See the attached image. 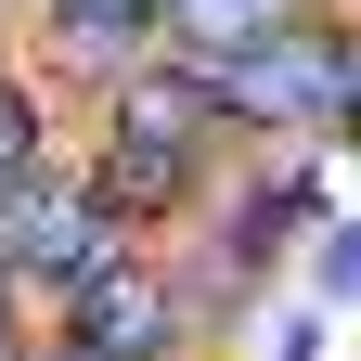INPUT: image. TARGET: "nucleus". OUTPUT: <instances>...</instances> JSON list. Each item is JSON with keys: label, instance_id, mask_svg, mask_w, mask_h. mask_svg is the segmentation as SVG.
Listing matches in <instances>:
<instances>
[{"label": "nucleus", "instance_id": "f257e3e1", "mask_svg": "<svg viewBox=\"0 0 361 361\" xmlns=\"http://www.w3.org/2000/svg\"><path fill=\"white\" fill-rule=\"evenodd\" d=\"M78 336H90V361H155V348L180 336V310H168V284L90 258V271H78Z\"/></svg>", "mask_w": 361, "mask_h": 361}, {"label": "nucleus", "instance_id": "f03ea898", "mask_svg": "<svg viewBox=\"0 0 361 361\" xmlns=\"http://www.w3.org/2000/svg\"><path fill=\"white\" fill-rule=\"evenodd\" d=\"M90 233H104V219H90L78 194H13V180H0V245H13L26 271H65V284H78V271L104 258Z\"/></svg>", "mask_w": 361, "mask_h": 361}, {"label": "nucleus", "instance_id": "7ed1b4c3", "mask_svg": "<svg viewBox=\"0 0 361 361\" xmlns=\"http://www.w3.org/2000/svg\"><path fill=\"white\" fill-rule=\"evenodd\" d=\"M233 90H245L258 116H323V104H348V78H336L323 52H271V65L245 52V78H233Z\"/></svg>", "mask_w": 361, "mask_h": 361}, {"label": "nucleus", "instance_id": "20e7f679", "mask_svg": "<svg viewBox=\"0 0 361 361\" xmlns=\"http://www.w3.org/2000/svg\"><path fill=\"white\" fill-rule=\"evenodd\" d=\"M180 155H194V142H155V129L116 116V207H168L180 194Z\"/></svg>", "mask_w": 361, "mask_h": 361}, {"label": "nucleus", "instance_id": "39448f33", "mask_svg": "<svg viewBox=\"0 0 361 361\" xmlns=\"http://www.w3.org/2000/svg\"><path fill=\"white\" fill-rule=\"evenodd\" d=\"M180 39H194V52H271V0H180Z\"/></svg>", "mask_w": 361, "mask_h": 361}, {"label": "nucleus", "instance_id": "423d86ee", "mask_svg": "<svg viewBox=\"0 0 361 361\" xmlns=\"http://www.w3.org/2000/svg\"><path fill=\"white\" fill-rule=\"evenodd\" d=\"M207 104H219L207 78H142L116 116H129V129H155V142H194V129H207Z\"/></svg>", "mask_w": 361, "mask_h": 361}, {"label": "nucleus", "instance_id": "0eeeda50", "mask_svg": "<svg viewBox=\"0 0 361 361\" xmlns=\"http://www.w3.org/2000/svg\"><path fill=\"white\" fill-rule=\"evenodd\" d=\"M26 142H39V116H26V90L0 78V180H26Z\"/></svg>", "mask_w": 361, "mask_h": 361}, {"label": "nucleus", "instance_id": "6e6552de", "mask_svg": "<svg viewBox=\"0 0 361 361\" xmlns=\"http://www.w3.org/2000/svg\"><path fill=\"white\" fill-rule=\"evenodd\" d=\"M142 13H155V0H78V26H90V39H116V26H142Z\"/></svg>", "mask_w": 361, "mask_h": 361}, {"label": "nucleus", "instance_id": "1a4fd4ad", "mask_svg": "<svg viewBox=\"0 0 361 361\" xmlns=\"http://www.w3.org/2000/svg\"><path fill=\"white\" fill-rule=\"evenodd\" d=\"M323 284H336V297H361V233H336V245H323Z\"/></svg>", "mask_w": 361, "mask_h": 361}, {"label": "nucleus", "instance_id": "9d476101", "mask_svg": "<svg viewBox=\"0 0 361 361\" xmlns=\"http://www.w3.org/2000/svg\"><path fill=\"white\" fill-rule=\"evenodd\" d=\"M348 142H361V65H348Z\"/></svg>", "mask_w": 361, "mask_h": 361}, {"label": "nucleus", "instance_id": "9b49d317", "mask_svg": "<svg viewBox=\"0 0 361 361\" xmlns=\"http://www.w3.org/2000/svg\"><path fill=\"white\" fill-rule=\"evenodd\" d=\"M0 336H13V284H0Z\"/></svg>", "mask_w": 361, "mask_h": 361}]
</instances>
